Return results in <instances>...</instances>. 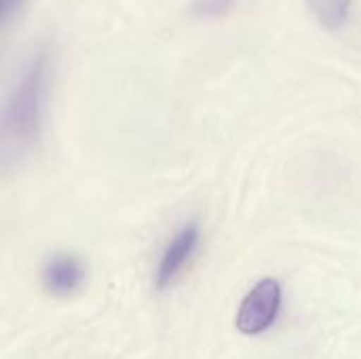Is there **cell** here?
Listing matches in <instances>:
<instances>
[{
  "label": "cell",
  "instance_id": "2",
  "mask_svg": "<svg viewBox=\"0 0 361 359\" xmlns=\"http://www.w3.org/2000/svg\"><path fill=\"white\" fill-rule=\"evenodd\" d=\"M279 307H281L279 281L273 277L258 281L241 303V309L237 313V330L247 336L262 334L277 320Z\"/></svg>",
  "mask_w": 361,
  "mask_h": 359
},
{
  "label": "cell",
  "instance_id": "1",
  "mask_svg": "<svg viewBox=\"0 0 361 359\" xmlns=\"http://www.w3.org/2000/svg\"><path fill=\"white\" fill-rule=\"evenodd\" d=\"M47 70H49L47 53L40 51L25 66L8 99L4 131H6V140H11L17 148L30 144L38 135L42 108H44V93H47Z\"/></svg>",
  "mask_w": 361,
  "mask_h": 359
},
{
  "label": "cell",
  "instance_id": "7",
  "mask_svg": "<svg viewBox=\"0 0 361 359\" xmlns=\"http://www.w3.org/2000/svg\"><path fill=\"white\" fill-rule=\"evenodd\" d=\"M21 6V0H2V15H4V21H8L15 11Z\"/></svg>",
  "mask_w": 361,
  "mask_h": 359
},
{
  "label": "cell",
  "instance_id": "5",
  "mask_svg": "<svg viewBox=\"0 0 361 359\" xmlns=\"http://www.w3.org/2000/svg\"><path fill=\"white\" fill-rule=\"evenodd\" d=\"M313 17L328 30H341L351 13V0H307Z\"/></svg>",
  "mask_w": 361,
  "mask_h": 359
},
{
  "label": "cell",
  "instance_id": "4",
  "mask_svg": "<svg viewBox=\"0 0 361 359\" xmlns=\"http://www.w3.org/2000/svg\"><path fill=\"white\" fill-rule=\"evenodd\" d=\"M85 281V269L76 256H55L42 271V284L53 296H68Z\"/></svg>",
  "mask_w": 361,
  "mask_h": 359
},
{
  "label": "cell",
  "instance_id": "3",
  "mask_svg": "<svg viewBox=\"0 0 361 359\" xmlns=\"http://www.w3.org/2000/svg\"><path fill=\"white\" fill-rule=\"evenodd\" d=\"M197 243H199V226L195 222L186 224L171 239V243L167 245V250L163 252L161 262H159V273H157V288L159 290L167 288L178 277V273L182 271V267L192 256Z\"/></svg>",
  "mask_w": 361,
  "mask_h": 359
},
{
  "label": "cell",
  "instance_id": "6",
  "mask_svg": "<svg viewBox=\"0 0 361 359\" xmlns=\"http://www.w3.org/2000/svg\"><path fill=\"white\" fill-rule=\"evenodd\" d=\"M235 0H195V13L201 17H216L226 13Z\"/></svg>",
  "mask_w": 361,
  "mask_h": 359
}]
</instances>
